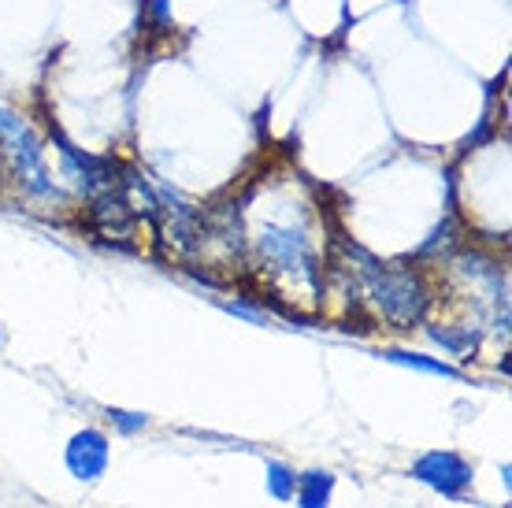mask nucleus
Listing matches in <instances>:
<instances>
[{"mask_svg": "<svg viewBox=\"0 0 512 508\" xmlns=\"http://www.w3.org/2000/svg\"><path fill=\"white\" fill-rule=\"evenodd\" d=\"M67 468H71L75 479H86V483L104 475V468H108V438L101 431H93V427L78 431L67 442Z\"/></svg>", "mask_w": 512, "mask_h": 508, "instance_id": "0eeeda50", "label": "nucleus"}, {"mask_svg": "<svg viewBox=\"0 0 512 508\" xmlns=\"http://www.w3.org/2000/svg\"><path fill=\"white\" fill-rule=\"evenodd\" d=\"M52 141H56V149H60V160H64L67 178H71L86 197H97V193L116 186L119 164H112V160H104V156H93V153H86V149L71 145L60 130H52Z\"/></svg>", "mask_w": 512, "mask_h": 508, "instance_id": "20e7f679", "label": "nucleus"}, {"mask_svg": "<svg viewBox=\"0 0 512 508\" xmlns=\"http://www.w3.org/2000/svg\"><path fill=\"white\" fill-rule=\"evenodd\" d=\"M223 308H227V312H234V316H242V319H253V323H271L268 308L245 305V301H231V305H223Z\"/></svg>", "mask_w": 512, "mask_h": 508, "instance_id": "ddd939ff", "label": "nucleus"}, {"mask_svg": "<svg viewBox=\"0 0 512 508\" xmlns=\"http://www.w3.org/2000/svg\"><path fill=\"white\" fill-rule=\"evenodd\" d=\"M364 301L383 323L409 331L431 308V286L416 267L405 264H372L364 267Z\"/></svg>", "mask_w": 512, "mask_h": 508, "instance_id": "f03ea898", "label": "nucleus"}, {"mask_svg": "<svg viewBox=\"0 0 512 508\" xmlns=\"http://www.w3.org/2000/svg\"><path fill=\"white\" fill-rule=\"evenodd\" d=\"M386 360H394L401 368H412V371H423V375H438V379H461V371L446 364V360H435V356H423V353H409V349H386Z\"/></svg>", "mask_w": 512, "mask_h": 508, "instance_id": "1a4fd4ad", "label": "nucleus"}, {"mask_svg": "<svg viewBox=\"0 0 512 508\" xmlns=\"http://www.w3.org/2000/svg\"><path fill=\"white\" fill-rule=\"evenodd\" d=\"M331 490H334V475L331 471H305L297 479V505L301 508H327L331 505Z\"/></svg>", "mask_w": 512, "mask_h": 508, "instance_id": "6e6552de", "label": "nucleus"}, {"mask_svg": "<svg viewBox=\"0 0 512 508\" xmlns=\"http://www.w3.org/2000/svg\"><path fill=\"white\" fill-rule=\"evenodd\" d=\"M145 15H149V23H156V26H171V0H149L145 4Z\"/></svg>", "mask_w": 512, "mask_h": 508, "instance_id": "4468645a", "label": "nucleus"}, {"mask_svg": "<svg viewBox=\"0 0 512 508\" xmlns=\"http://www.w3.org/2000/svg\"><path fill=\"white\" fill-rule=\"evenodd\" d=\"M90 230L104 242H116V245H134V234L141 227V216L123 201V193L112 186V190L97 193L90 197Z\"/></svg>", "mask_w": 512, "mask_h": 508, "instance_id": "39448f33", "label": "nucleus"}, {"mask_svg": "<svg viewBox=\"0 0 512 508\" xmlns=\"http://www.w3.org/2000/svg\"><path fill=\"white\" fill-rule=\"evenodd\" d=\"M427 334L435 338L442 349H449L453 356H461V353H468L475 345V331L472 327H464V331H457V327H446V323H435V327H427Z\"/></svg>", "mask_w": 512, "mask_h": 508, "instance_id": "9d476101", "label": "nucleus"}, {"mask_svg": "<svg viewBox=\"0 0 512 508\" xmlns=\"http://www.w3.org/2000/svg\"><path fill=\"white\" fill-rule=\"evenodd\" d=\"M108 416H112V423H116L123 434H134V431H141V427H149V416H141V412H123V408H112Z\"/></svg>", "mask_w": 512, "mask_h": 508, "instance_id": "f8f14e48", "label": "nucleus"}, {"mask_svg": "<svg viewBox=\"0 0 512 508\" xmlns=\"http://www.w3.org/2000/svg\"><path fill=\"white\" fill-rule=\"evenodd\" d=\"M0 167L15 178V186L26 197L38 201H60V186L45 164V145L38 130L30 127V119L0 104Z\"/></svg>", "mask_w": 512, "mask_h": 508, "instance_id": "7ed1b4c3", "label": "nucleus"}, {"mask_svg": "<svg viewBox=\"0 0 512 508\" xmlns=\"http://www.w3.org/2000/svg\"><path fill=\"white\" fill-rule=\"evenodd\" d=\"M242 238L271 286H286L297 297L323 293V256L305 204H282V212H264L249 227L242 219Z\"/></svg>", "mask_w": 512, "mask_h": 508, "instance_id": "f257e3e1", "label": "nucleus"}, {"mask_svg": "<svg viewBox=\"0 0 512 508\" xmlns=\"http://www.w3.org/2000/svg\"><path fill=\"white\" fill-rule=\"evenodd\" d=\"M412 479L427 483L431 490H438L442 497H461L472 483V464L457 453H423L416 464H412Z\"/></svg>", "mask_w": 512, "mask_h": 508, "instance_id": "423d86ee", "label": "nucleus"}, {"mask_svg": "<svg viewBox=\"0 0 512 508\" xmlns=\"http://www.w3.org/2000/svg\"><path fill=\"white\" fill-rule=\"evenodd\" d=\"M268 490L271 497H279V501H290L297 490V475L286 464H268Z\"/></svg>", "mask_w": 512, "mask_h": 508, "instance_id": "9b49d317", "label": "nucleus"}]
</instances>
